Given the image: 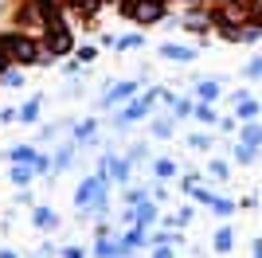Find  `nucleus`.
<instances>
[{"instance_id": "nucleus-1", "label": "nucleus", "mask_w": 262, "mask_h": 258, "mask_svg": "<svg viewBox=\"0 0 262 258\" xmlns=\"http://www.w3.org/2000/svg\"><path fill=\"white\" fill-rule=\"evenodd\" d=\"M75 207L82 215H98V219H110V180L102 172L86 176V180L75 188Z\"/></svg>"}, {"instance_id": "nucleus-2", "label": "nucleus", "mask_w": 262, "mask_h": 258, "mask_svg": "<svg viewBox=\"0 0 262 258\" xmlns=\"http://www.w3.org/2000/svg\"><path fill=\"white\" fill-rule=\"evenodd\" d=\"M153 106H157V86H149L145 94L129 98V102H125V106H121L110 121H114V129L121 133V129H129V125H137V121H145L149 114H153Z\"/></svg>"}, {"instance_id": "nucleus-3", "label": "nucleus", "mask_w": 262, "mask_h": 258, "mask_svg": "<svg viewBox=\"0 0 262 258\" xmlns=\"http://www.w3.org/2000/svg\"><path fill=\"white\" fill-rule=\"evenodd\" d=\"M121 12L129 16L133 24H141V28H153V24L164 20V12H168V0H125Z\"/></svg>"}, {"instance_id": "nucleus-4", "label": "nucleus", "mask_w": 262, "mask_h": 258, "mask_svg": "<svg viewBox=\"0 0 262 258\" xmlns=\"http://www.w3.org/2000/svg\"><path fill=\"white\" fill-rule=\"evenodd\" d=\"M98 172L106 176L110 184L125 188V184L133 180V161H129V157H121V153H114V149H106V153H102V164H98Z\"/></svg>"}, {"instance_id": "nucleus-5", "label": "nucleus", "mask_w": 262, "mask_h": 258, "mask_svg": "<svg viewBox=\"0 0 262 258\" xmlns=\"http://www.w3.org/2000/svg\"><path fill=\"white\" fill-rule=\"evenodd\" d=\"M0 47L8 51V59H16V63H39V43L28 39V35H0Z\"/></svg>"}, {"instance_id": "nucleus-6", "label": "nucleus", "mask_w": 262, "mask_h": 258, "mask_svg": "<svg viewBox=\"0 0 262 258\" xmlns=\"http://www.w3.org/2000/svg\"><path fill=\"white\" fill-rule=\"evenodd\" d=\"M141 94V82H110L106 86V94H102V106L114 110V106H125L129 98Z\"/></svg>"}, {"instance_id": "nucleus-7", "label": "nucleus", "mask_w": 262, "mask_h": 258, "mask_svg": "<svg viewBox=\"0 0 262 258\" xmlns=\"http://www.w3.org/2000/svg\"><path fill=\"white\" fill-rule=\"evenodd\" d=\"M71 47H75V43H71V32H67L63 16H59V20H51V24H47V51L59 59V55H67Z\"/></svg>"}, {"instance_id": "nucleus-8", "label": "nucleus", "mask_w": 262, "mask_h": 258, "mask_svg": "<svg viewBox=\"0 0 262 258\" xmlns=\"http://www.w3.org/2000/svg\"><path fill=\"white\" fill-rule=\"evenodd\" d=\"M196 98H200V102H219V98H223V78H219V75L196 78Z\"/></svg>"}, {"instance_id": "nucleus-9", "label": "nucleus", "mask_w": 262, "mask_h": 258, "mask_svg": "<svg viewBox=\"0 0 262 258\" xmlns=\"http://www.w3.org/2000/svg\"><path fill=\"white\" fill-rule=\"evenodd\" d=\"M196 47H188V43H164V47H161V59H168V63H192V59H196Z\"/></svg>"}, {"instance_id": "nucleus-10", "label": "nucleus", "mask_w": 262, "mask_h": 258, "mask_svg": "<svg viewBox=\"0 0 262 258\" xmlns=\"http://www.w3.org/2000/svg\"><path fill=\"white\" fill-rule=\"evenodd\" d=\"M176 133V118L172 114H161V118H149V137H157V141H168Z\"/></svg>"}, {"instance_id": "nucleus-11", "label": "nucleus", "mask_w": 262, "mask_h": 258, "mask_svg": "<svg viewBox=\"0 0 262 258\" xmlns=\"http://www.w3.org/2000/svg\"><path fill=\"white\" fill-rule=\"evenodd\" d=\"M149 172H153V180H172L176 172H180V164L172 161V157H153V164H149Z\"/></svg>"}, {"instance_id": "nucleus-12", "label": "nucleus", "mask_w": 262, "mask_h": 258, "mask_svg": "<svg viewBox=\"0 0 262 258\" xmlns=\"http://www.w3.org/2000/svg\"><path fill=\"white\" fill-rule=\"evenodd\" d=\"M133 211H137V223H141V227H153L157 219H161V207H157L153 196H149V200H141V204H133Z\"/></svg>"}, {"instance_id": "nucleus-13", "label": "nucleus", "mask_w": 262, "mask_h": 258, "mask_svg": "<svg viewBox=\"0 0 262 258\" xmlns=\"http://www.w3.org/2000/svg\"><path fill=\"white\" fill-rule=\"evenodd\" d=\"M211 250H215V254H231V250H235V231H231L227 223L211 235Z\"/></svg>"}, {"instance_id": "nucleus-14", "label": "nucleus", "mask_w": 262, "mask_h": 258, "mask_svg": "<svg viewBox=\"0 0 262 258\" xmlns=\"http://www.w3.org/2000/svg\"><path fill=\"white\" fill-rule=\"evenodd\" d=\"M258 114H262V102H258V98H251V94H247L239 106H235V118H239V125H243V121H258Z\"/></svg>"}, {"instance_id": "nucleus-15", "label": "nucleus", "mask_w": 262, "mask_h": 258, "mask_svg": "<svg viewBox=\"0 0 262 258\" xmlns=\"http://www.w3.org/2000/svg\"><path fill=\"white\" fill-rule=\"evenodd\" d=\"M192 118H196L200 125H211V129H215V125H219V110H215V102H200V98H196Z\"/></svg>"}, {"instance_id": "nucleus-16", "label": "nucleus", "mask_w": 262, "mask_h": 258, "mask_svg": "<svg viewBox=\"0 0 262 258\" xmlns=\"http://www.w3.org/2000/svg\"><path fill=\"white\" fill-rule=\"evenodd\" d=\"M94 258H118V239L98 231V239H94Z\"/></svg>"}, {"instance_id": "nucleus-17", "label": "nucleus", "mask_w": 262, "mask_h": 258, "mask_svg": "<svg viewBox=\"0 0 262 258\" xmlns=\"http://www.w3.org/2000/svg\"><path fill=\"white\" fill-rule=\"evenodd\" d=\"M231 157H235L239 164H254L262 157V149H258V145H243V141H235V145H231Z\"/></svg>"}, {"instance_id": "nucleus-18", "label": "nucleus", "mask_w": 262, "mask_h": 258, "mask_svg": "<svg viewBox=\"0 0 262 258\" xmlns=\"http://www.w3.org/2000/svg\"><path fill=\"white\" fill-rule=\"evenodd\" d=\"M239 141L262 149V121H243V125H239Z\"/></svg>"}, {"instance_id": "nucleus-19", "label": "nucleus", "mask_w": 262, "mask_h": 258, "mask_svg": "<svg viewBox=\"0 0 262 258\" xmlns=\"http://www.w3.org/2000/svg\"><path fill=\"white\" fill-rule=\"evenodd\" d=\"M208 207L219 215V219H231V215L239 211V200H227V196H211V204H208Z\"/></svg>"}, {"instance_id": "nucleus-20", "label": "nucleus", "mask_w": 262, "mask_h": 258, "mask_svg": "<svg viewBox=\"0 0 262 258\" xmlns=\"http://www.w3.org/2000/svg\"><path fill=\"white\" fill-rule=\"evenodd\" d=\"M192 110H196V98H188V94H176V102H172V114L176 121H184V118H192Z\"/></svg>"}, {"instance_id": "nucleus-21", "label": "nucleus", "mask_w": 262, "mask_h": 258, "mask_svg": "<svg viewBox=\"0 0 262 258\" xmlns=\"http://www.w3.org/2000/svg\"><path fill=\"white\" fill-rule=\"evenodd\" d=\"M204 176H208V180H215V184H223V180L231 176V168H227V161L211 157V161H208V168H204Z\"/></svg>"}, {"instance_id": "nucleus-22", "label": "nucleus", "mask_w": 262, "mask_h": 258, "mask_svg": "<svg viewBox=\"0 0 262 258\" xmlns=\"http://www.w3.org/2000/svg\"><path fill=\"white\" fill-rule=\"evenodd\" d=\"M133 161V168H141V164H153V157H149V141H137V145H129V153H125Z\"/></svg>"}, {"instance_id": "nucleus-23", "label": "nucleus", "mask_w": 262, "mask_h": 258, "mask_svg": "<svg viewBox=\"0 0 262 258\" xmlns=\"http://www.w3.org/2000/svg\"><path fill=\"white\" fill-rule=\"evenodd\" d=\"M35 164H16V168H12V184H16V188H28V184L35 180Z\"/></svg>"}, {"instance_id": "nucleus-24", "label": "nucleus", "mask_w": 262, "mask_h": 258, "mask_svg": "<svg viewBox=\"0 0 262 258\" xmlns=\"http://www.w3.org/2000/svg\"><path fill=\"white\" fill-rule=\"evenodd\" d=\"M35 227H39V231H55V227H59V215H55L51 207H35Z\"/></svg>"}, {"instance_id": "nucleus-25", "label": "nucleus", "mask_w": 262, "mask_h": 258, "mask_svg": "<svg viewBox=\"0 0 262 258\" xmlns=\"http://www.w3.org/2000/svg\"><path fill=\"white\" fill-rule=\"evenodd\" d=\"M35 118H39V98H32L28 106H20V110H16V121H24V125H32Z\"/></svg>"}, {"instance_id": "nucleus-26", "label": "nucleus", "mask_w": 262, "mask_h": 258, "mask_svg": "<svg viewBox=\"0 0 262 258\" xmlns=\"http://www.w3.org/2000/svg\"><path fill=\"white\" fill-rule=\"evenodd\" d=\"M188 145H192L196 153H211V145H215V133H192V137H188Z\"/></svg>"}, {"instance_id": "nucleus-27", "label": "nucleus", "mask_w": 262, "mask_h": 258, "mask_svg": "<svg viewBox=\"0 0 262 258\" xmlns=\"http://www.w3.org/2000/svg\"><path fill=\"white\" fill-rule=\"evenodd\" d=\"M8 157H12L16 164H35V161H39V153H35L32 145H24V149H12Z\"/></svg>"}, {"instance_id": "nucleus-28", "label": "nucleus", "mask_w": 262, "mask_h": 258, "mask_svg": "<svg viewBox=\"0 0 262 258\" xmlns=\"http://www.w3.org/2000/svg\"><path fill=\"white\" fill-rule=\"evenodd\" d=\"M141 43H145V35H137V32L133 35H114V47H118V51H129V47H141Z\"/></svg>"}, {"instance_id": "nucleus-29", "label": "nucleus", "mask_w": 262, "mask_h": 258, "mask_svg": "<svg viewBox=\"0 0 262 258\" xmlns=\"http://www.w3.org/2000/svg\"><path fill=\"white\" fill-rule=\"evenodd\" d=\"M149 258H176V247H168V243H153V247H149Z\"/></svg>"}, {"instance_id": "nucleus-30", "label": "nucleus", "mask_w": 262, "mask_h": 258, "mask_svg": "<svg viewBox=\"0 0 262 258\" xmlns=\"http://www.w3.org/2000/svg\"><path fill=\"white\" fill-rule=\"evenodd\" d=\"M0 82H4V86H24V75H20V71H12V67H8V71L0 75Z\"/></svg>"}, {"instance_id": "nucleus-31", "label": "nucleus", "mask_w": 262, "mask_h": 258, "mask_svg": "<svg viewBox=\"0 0 262 258\" xmlns=\"http://www.w3.org/2000/svg\"><path fill=\"white\" fill-rule=\"evenodd\" d=\"M78 63H94V55H98V47H90V43H82V47H78Z\"/></svg>"}, {"instance_id": "nucleus-32", "label": "nucleus", "mask_w": 262, "mask_h": 258, "mask_svg": "<svg viewBox=\"0 0 262 258\" xmlns=\"http://www.w3.org/2000/svg\"><path fill=\"white\" fill-rule=\"evenodd\" d=\"M219 133H235V129H239V118H235V114H231V118H219Z\"/></svg>"}, {"instance_id": "nucleus-33", "label": "nucleus", "mask_w": 262, "mask_h": 258, "mask_svg": "<svg viewBox=\"0 0 262 258\" xmlns=\"http://www.w3.org/2000/svg\"><path fill=\"white\" fill-rule=\"evenodd\" d=\"M247 12H251V20L262 24V0H247Z\"/></svg>"}, {"instance_id": "nucleus-34", "label": "nucleus", "mask_w": 262, "mask_h": 258, "mask_svg": "<svg viewBox=\"0 0 262 258\" xmlns=\"http://www.w3.org/2000/svg\"><path fill=\"white\" fill-rule=\"evenodd\" d=\"M63 258H86V254H82L78 247H63Z\"/></svg>"}, {"instance_id": "nucleus-35", "label": "nucleus", "mask_w": 262, "mask_h": 258, "mask_svg": "<svg viewBox=\"0 0 262 258\" xmlns=\"http://www.w3.org/2000/svg\"><path fill=\"white\" fill-rule=\"evenodd\" d=\"M251 258H262V239H254V243H251Z\"/></svg>"}, {"instance_id": "nucleus-36", "label": "nucleus", "mask_w": 262, "mask_h": 258, "mask_svg": "<svg viewBox=\"0 0 262 258\" xmlns=\"http://www.w3.org/2000/svg\"><path fill=\"white\" fill-rule=\"evenodd\" d=\"M4 71H8V51L0 47V75H4Z\"/></svg>"}, {"instance_id": "nucleus-37", "label": "nucleus", "mask_w": 262, "mask_h": 258, "mask_svg": "<svg viewBox=\"0 0 262 258\" xmlns=\"http://www.w3.org/2000/svg\"><path fill=\"white\" fill-rule=\"evenodd\" d=\"M0 258H16V250H0Z\"/></svg>"}]
</instances>
